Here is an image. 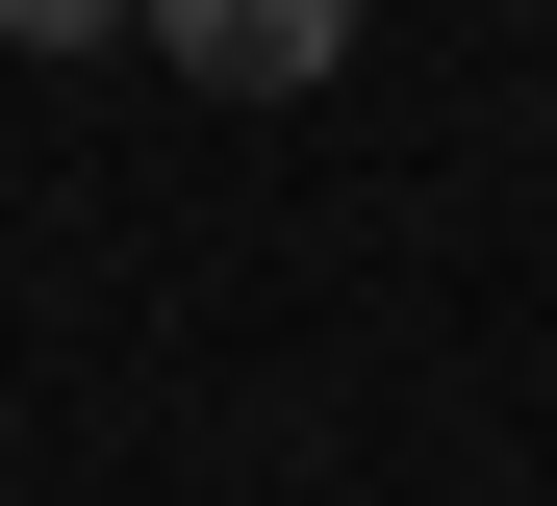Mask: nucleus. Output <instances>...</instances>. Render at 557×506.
I'll return each mask as SVG.
<instances>
[{"label":"nucleus","mask_w":557,"mask_h":506,"mask_svg":"<svg viewBox=\"0 0 557 506\" xmlns=\"http://www.w3.org/2000/svg\"><path fill=\"white\" fill-rule=\"evenodd\" d=\"M127 26L203 76V101H305V76H355V0H127Z\"/></svg>","instance_id":"nucleus-1"},{"label":"nucleus","mask_w":557,"mask_h":506,"mask_svg":"<svg viewBox=\"0 0 557 506\" xmlns=\"http://www.w3.org/2000/svg\"><path fill=\"white\" fill-rule=\"evenodd\" d=\"M127 26V0H0V51H102Z\"/></svg>","instance_id":"nucleus-2"}]
</instances>
